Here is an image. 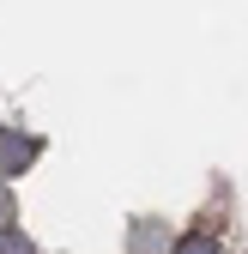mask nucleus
<instances>
[{
  "label": "nucleus",
  "instance_id": "obj_1",
  "mask_svg": "<svg viewBox=\"0 0 248 254\" xmlns=\"http://www.w3.org/2000/svg\"><path fill=\"white\" fill-rule=\"evenodd\" d=\"M176 254H218V242H212V236H182Z\"/></svg>",
  "mask_w": 248,
  "mask_h": 254
},
{
  "label": "nucleus",
  "instance_id": "obj_2",
  "mask_svg": "<svg viewBox=\"0 0 248 254\" xmlns=\"http://www.w3.org/2000/svg\"><path fill=\"white\" fill-rule=\"evenodd\" d=\"M0 254H30V248H24V242H12V236H6V242H0Z\"/></svg>",
  "mask_w": 248,
  "mask_h": 254
}]
</instances>
